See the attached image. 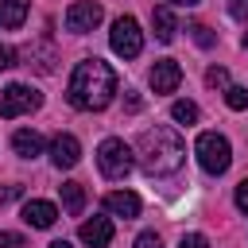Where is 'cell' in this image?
Instances as JSON below:
<instances>
[{"instance_id": "1", "label": "cell", "mask_w": 248, "mask_h": 248, "mask_svg": "<svg viewBox=\"0 0 248 248\" xmlns=\"http://www.w3.org/2000/svg\"><path fill=\"white\" fill-rule=\"evenodd\" d=\"M112 93H116V74H112L108 62L85 58V62L74 66L70 85H66V97H70L74 108H81V112H101V108L112 101Z\"/></svg>"}, {"instance_id": "2", "label": "cell", "mask_w": 248, "mask_h": 248, "mask_svg": "<svg viewBox=\"0 0 248 248\" xmlns=\"http://www.w3.org/2000/svg\"><path fill=\"white\" fill-rule=\"evenodd\" d=\"M136 155H140V167H143L147 174L163 178V174H174V170L182 167V159H186V143H182V136H178L174 128L155 124V128H147V132L140 136Z\"/></svg>"}, {"instance_id": "3", "label": "cell", "mask_w": 248, "mask_h": 248, "mask_svg": "<svg viewBox=\"0 0 248 248\" xmlns=\"http://www.w3.org/2000/svg\"><path fill=\"white\" fill-rule=\"evenodd\" d=\"M194 155H198V163H202V170L205 174H225L229 170V163H232V147H229V140L221 136V132H202L198 136V143H194Z\"/></svg>"}, {"instance_id": "4", "label": "cell", "mask_w": 248, "mask_h": 248, "mask_svg": "<svg viewBox=\"0 0 248 248\" xmlns=\"http://www.w3.org/2000/svg\"><path fill=\"white\" fill-rule=\"evenodd\" d=\"M132 147L124 143V140H101V147H97V167H101V174L105 178H112V182H120L128 170H132Z\"/></svg>"}, {"instance_id": "5", "label": "cell", "mask_w": 248, "mask_h": 248, "mask_svg": "<svg viewBox=\"0 0 248 248\" xmlns=\"http://www.w3.org/2000/svg\"><path fill=\"white\" fill-rule=\"evenodd\" d=\"M39 105H43V93L31 89V85H19V81L0 93V116H4V120H16V116H23V112H35Z\"/></svg>"}, {"instance_id": "6", "label": "cell", "mask_w": 248, "mask_h": 248, "mask_svg": "<svg viewBox=\"0 0 248 248\" xmlns=\"http://www.w3.org/2000/svg\"><path fill=\"white\" fill-rule=\"evenodd\" d=\"M108 43H112V50H116L120 58H136V54L143 50V31H140V23H136L132 16H120V19L112 23V31H108Z\"/></svg>"}, {"instance_id": "7", "label": "cell", "mask_w": 248, "mask_h": 248, "mask_svg": "<svg viewBox=\"0 0 248 248\" xmlns=\"http://www.w3.org/2000/svg\"><path fill=\"white\" fill-rule=\"evenodd\" d=\"M101 19H105V8H101L97 0H74V4L66 8V31H74V35L93 31Z\"/></svg>"}, {"instance_id": "8", "label": "cell", "mask_w": 248, "mask_h": 248, "mask_svg": "<svg viewBox=\"0 0 248 248\" xmlns=\"http://www.w3.org/2000/svg\"><path fill=\"white\" fill-rule=\"evenodd\" d=\"M78 159H81V143H78L70 132H58V136L50 140V163H54L58 170H70V167H78Z\"/></svg>"}, {"instance_id": "9", "label": "cell", "mask_w": 248, "mask_h": 248, "mask_svg": "<svg viewBox=\"0 0 248 248\" xmlns=\"http://www.w3.org/2000/svg\"><path fill=\"white\" fill-rule=\"evenodd\" d=\"M178 81H182V66H178L174 58H159V62L151 66V89H155V93H174Z\"/></svg>"}, {"instance_id": "10", "label": "cell", "mask_w": 248, "mask_h": 248, "mask_svg": "<svg viewBox=\"0 0 248 248\" xmlns=\"http://www.w3.org/2000/svg\"><path fill=\"white\" fill-rule=\"evenodd\" d=\"M78 236H81V244H89V248H108V240H112V221H108V217L81 221Z\"/></svg>"}, {"instance_id": "11", "label": "cell", "mask_w": 248, "mask_h": 248, "mask_svg": "<svg viewBox=\"0 0 248 248\" xmlns=\"http://www.w3.org/2000/svg\"><path fill=\"white\" fill-rule=\"evenodd\" d=\"M23 221L31 229H50L58 221V209L50 202H43V198H31V202H23Z\"/></svg>"}, {"instance_id": "12", "label": "cell", "mask_w": 248, "mask_h": 248, "mask_svg": "<svg viewBox=\"0 0 248 248\" xmlns=\"http://www.w3.org/2000/svg\"><path fill=\"white\" fill-rule=\"evenodd\" d=\"M105 209H108L112 217L132 221V217H140V198H136L132 190H112V194L105 198Z\"/></svg>"}, {"instance_id": "13", "label": "cell", "mask_w": 248, "mask_h": 248, "mask_svg": "<svg viewBox=\"0 0 248 248\" xmlns=\"http://www.w3.org/2000/svg\"><path fill=\"white\" fill-rule=\"evenodd\" d=\"M151 27H155V39L159 43H170L174 31H178V19H174V12L167 4H159V8H151Z\"/></svg>"}, {"instance_id": "14", "label": "cell", "mask_w": 248, "mask_h": 248, "mask_svg": "<svg viewBox=\"0 0 248 248\" xmlns=\"http://www.w3.org/2000/svg\"><path fill=\"white\" fill-rule=\"evenodd\" d=\"M12 147H16L19 159H35V155H43V136L31 132V128H19V132L12 136Z\"/></svg>"}, {"instance_id": "15", "label": "cell", "mask_w": 248, "mask_h": 248, "mask_svg": "<svg viewBox=\"0 0 248 248\" xmlns=\"http://www.w3.org/2000/svg\"><path fill=\"white\" fill-rule=\"evenodd\" d=\"M27 19V0H0V27H23Z\"/></svg>"}, {"instance_id": "16", "label": "cell", "mask_w": 248, "mask_h": 248, "mask_svg": "<svg viewBox=\"0 0 248 248\" xmlns=\"http://www.w3.org/2000/svg\"><path fill=\"white\" fill-rule=\"evenodd\" d=\"M62 209H66L70 217H78V213L85 209V190H81V182H62Z\"/></svg>"}, {"instance_id": "17", "label": "cell", "mask_w": 248, "mask_h": 248, "mask_svg": "<svg viewBox=\"0 0 248 248\" xmlns=\"http://www.w3.org/2000/svg\"><path fill=\"white\" fill-rule=\"evenodd\" d=\"M170 116H174L178 124H194L202 112H198V105H194V101H174V105H170Z\"/></svg>"}, {"instance_id": "18", "label": "cell", "mask_w": 248, "mask_h": 248, "mask_svg": "<svg viewBox=\"0 0 248 248\" xmlns=\"http://www.w3.org/2000/svg\"><path fill=\"white\" fill-rule=\"evenodd\" d=\"M225 105H229L232 112L248 108V89H244V85H229V89H225Z\"/></svg>"}, {"instance_id": "19", "label": "cell", "mask_w": 248, "mask_h": 248, "mask_svg": "<svg viewBox=\"0 0 248 248\" xmlns=\"http://www.w3.org/2000/svg\"><path fill=\"white\" fill-rule=\"evenodd\" d=\"M205 81H209L213 89H229V70H225V66H209V70H205Z\"/></svg>"}, {"instance_id": "20", "label": "cell", "mask_w": 248, "mask_h": 248, "mask_svg": "<svg viewBox=\"0 0 248 248\" xmlns=\"http://www.w3.org/2000/svg\"><path fill=\"white\" fill-rule=\"evenodd\" d=\"M190 31H194V43H198V46H213V31H209L205 23H194Z\"/></svg>"}, {"instance_id": "21", "label": "cell", "mask_w": 248, "mask_h": 248, "mask_svg": "<svg viewBox=\"0 0 248 248\" xmlns=\"http://www.w3.org/2000/svg\"><path fill=\"white\" fill-rule=\"evenodd\" d=\"M178 248H209V240H205L202 232H186V236L178 240Z\"/></svg>"}, {"instance_id": "22", "label": "cell", "mask_w": 248, "mask_h": 248, "mask_svg": "<svg viewBox=\"0 0 248 248\" xmlns=\"http://www.w3.org/2000/svg\"><path fill=\"white\" fill-rule=\"evenodd\" d=\"M136 248H163V240H159V232H140Z\"/></svg>"}, {"instance_id": "23", "label": "cell", "mask_w": 248, "mask_h": 248, "mask_svg": "<svg viewBox=\"0 0 248 248\" xmlns=\"http://www.w3.org/2000/svg\"><path fill=\"white\" fill-rule=\"evenodd\" d=\"M236 209H240V213H248V178L236 186Z\"/></svg>"}, {"instance_id": "24", "label": "cell", "mask_w": 248, "mask_h": 248, "mask_svg": "<svg viewBox=\"0 0 248 248\" xmlns=\"http://www.w3.org/2000/svg\"><path fill=\"white\" fill-rule=\"evenodd\" d=\"M19 244H23L19 232H0V248H19Z\"/></svg>"}, {"instance_id": "25", "label": "cell", "mask_w": 248, "mask_h": 248, "mask_svg": "<svg viewBox=\"0 0 248 248\" xmlns=\"http://www.w3.org/2000/svg\"><path fill=\"white\" fill-rule=\"evenodd\" d=\"M8 66H16V50L0 43V70H8Z\"/></svg>"}, {"instance_id": "26", "label": "cell", "mask_w": 248, "mask_h": 248, "mask_svg": "<svg viewBox=\"0 0 248 248\" xmlns=\"http://www.w3.org/2000/svg\"><path fill=\"white\" fill-rule=\"evenodd\" d=\"M229 8H232V16H236V19H248V0H232Z\"/></svg>"}, {"instance_id": "27", "label": "cell", "mask_w": 248, "mask_h": 248, "mask_svg": "<svg viewBox=\"0 0 248 248\" xmlns=\"http://www.w3.org/2000/svg\"><path fill=\"white\" fill-rule=\"evenodd\" d=\"M124 105H128V112H140V105H143V101H140V93H128V101H124Z\"/></svg>"}, {"instance_id": "28", "label": "cell", "mask_w": 248, "mask_h": 248, "mask_svg": "<svg viewBox=\"0 0 248 248\" xmlns=\"http://www.w3.org/2000/svg\"><path fill=\"white\" fill-rule=\"evenodd\" d=\"M46 248H74V244H70V240H50Z\"/></svg>"}, {"instance_id": "29", "label": "cell", "mask_w": 248, "mask_h": 248, "mask_svg": "<svg viewBox=\"0 0 248 248\" xmlns=\"http://www.w3.org/2000/svg\"><path fill=\"white\" fill-rule=\"evenodd\" d=\"M170 4H178V8H194V4H202V0H170Z\"/></svg>"}, {"instance_id": "30", "label": "cell", "mask_w": 248, "mask_h": 248, "mask_svg": "<svg viewBox=\"0 0 248 248\" xmlns=\"http://www.w3.org/2000/svg\"><path fill=\"white\" fill-rule=\"evenodd\" d=\"M240 43H244V50H248V31H244V39H240Z\"/></svg>"}]
</instances>
